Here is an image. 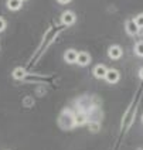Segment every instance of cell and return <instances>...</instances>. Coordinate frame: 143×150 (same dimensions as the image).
I'll use <instances>...</instances> for the list:
<instances>
[{"mask_svg":"<svg viewBox=\"0 0 143 150\" xmlns=\"http://www.w3.org/2000/svg\"><path fill=\"white\" fill-rule=\"evenodd\" d=\"M25 76V69L24 68H16L13 71V78L14 79H23Z\"/></svg>","mask_w":143,"mask_h":150,"instance_id":"obj_10","label":"cell"},{"mask_svg":"<svg viewBox=\"0 0 143 150\" xmlns=\"http://www.w3.org/2000/svg\"><path fill=\"white\" fill-rule=\"evenodd\" d=\"M74 123L78 126L86 123V115L85 113H76L75 116H74Z\"/></svg>","mask_w":143,"mask_h":150,"instance_id":"obj_9","label":"cell"},{"mask_svg":"<svg viewBox=\"0 0 143 150\" xmlns=\"http://www.w3.org/2000/svg\"><path fill=\"white\" fill-rule=\"evenodd\" d=\"M142 120H143V116H142Z\"/></svg>","mask_w":143,"mask_h":150,"instance_id":"obj_16","label":"cell"},{"mask_svg":"<svg viewBox=\"0 0 143 150\" xmlns=\"http://www.w3.org/2000/svg\"><path fill=\"white\" fill-rule=\"evenodd\" d=\"M135 23L137 24L139 28H143V14H139V16L135 18Z\"/></svg>","mask_w":143,"mask_h":150,"instance_id":"obj_12","label":"cell"},{"mask_svg":"<svg viewBox=\"0 0 143 150\" xmlns=\"http://www.w3.org/2000/svg\"><path fill=\"white\" fill-rule=\"evenodd\" d=\"M139 76H140V79H143V68H140V71H139Z\"/></svg>","mask_w":143,"mask_h":150,"instance_id":"obj_15","label":"cell"},{"mask_svg":"<svg viewBox=\"0 0 143 150\" xmlns=\"http://www.w3.org/2000/svg\"><path fill=\"white\" fill-rule=\"evenodd\" d=\"M69 1H71V0H58V3H61V4H67Z\"/></svg>","mask_w":143,"mask_h":150,"instance_id":"obj_14","label":"cell"},{"mask_svg":"<svg viewBox=\"0 0 143 150\" xmlns=\"http://www.w3.org/2000/svg\"><path fill=\"white\" fill-rule=\"evenodd\" d=\"M106 71H108V68L105 67V65H96V67L93 68V75H95V78L102 79V78H105Z\"/></svg>","mask_w":143,"mask_h":150,"instance_id":"obj_6","label":"cell"},{"mask_svg":"<svg viewBox=\"0 0 143 150\" xmlns=\"http://www.w3.org/2000/svg\"><path fill=\"white\" fill-rule=\"evenodd\" d=\"M21 4H23V0H7V7L13 11H17L21 8Z\"/></svg>","mask_w":143,"mask_h":150,"instance_id":"obj_8","label":"cell"},{"mask_svg":"<svg viewBox=\"0 0 143 150\" xmlns=\"http://www.w3.org/2000/svg\"><path fill=\"white\" fill-rule=\"evenodd\" d=\"M4 28H6V21H4V20L0 17V33H1Z\"/></svg>","mask_w":143,"mask_h":150,"instance_id":"obj_13","label":"cell"},{"mask_svg":"<svg viewBox=\"0 0 143 150\" xmlns=\"http://www.w3.org/2000/svg\"><path fill=\"white\" fill-rule=\"evenodd\" d=\"M119 78H120V75L116 69H108L106 74H105V79L109 83H116L119 81Z\"/></svg>","mask_w":143,"mask_h":150,"instance_id":"obj_2","label":"cell"},{"mask_svg":"<svg viewBox=\"0 0 143 150\" xmlns=\"http://www.w3.org/2000/svg\"><path fill=\"white\" fill-rule=\"evenodd\" d=\"M76 52L75 50H67V52L64 54V59L67 61L68 64H74L76 61Z\"/></svg>","mask_w":143,"mask_h":150,"instance_id":"obj_7","label":"cell"},{"mask_svg":"<svg viewBox=\"0 0 143 150\" xmlns=\"http://www.w3.org/2000/svg\"><path fill=\"white\" fill-rule=\"evenodd\" d=\"M61 21H62V24L65 25L74 24L75 23V14L72 11H64L62 16H61Z\"/></svg>","mask_w":143,"mask_h":150,"instance_id":"obj_3","label":"cell"},{"mask_svg":"<svg viewBox=\"0 0 143 150\" xmlns=\"http://www.w3.org/2000/svg\"><path fill=\"white\" fill-rule=\"evenodd\" d=\"M108 55L112 59H119L122 57V48L119 45H112L109 50H108Z\"/></svg>","mask_w":143,"mask_h":150,"instance_id":"obj_4","label":"cell"},{"mask_svg":"<svg viewBox=\"0 0 143 150\" xmlns=\"http://www.w3.org/2000/svg\"><path fill=\"white\" fill-rule=\"evenodd\" d=\"M135 52H136V55L143 57V41L137 42V44L135 45Z\"/></svg>","mask_w":143,"mask_h":150,"instance_id":"obj_11","label":"cell"},{"mask_svg":"<svg viewBox=\"0 0 143 150\" xmlns=\"http://www.w3.org/2000/svg\"><path fill=\"white\" fill-rule=\"evenodd\" d=\"M75 62H78V65H81V67H85V65H88L91 62V57H89L88 52H84V51L82 52H78Z\"/></svg>","mask_w":143,"mask_h":150,"instance_id":"obj_1","label":"cell"},{"mask_svg":"<svg viewBox=\"0 0 143 150\" xmlns=\"http://www.w3.org/2000/svg\"><path fill=\"white\" fill-rule=\"evenodd\" d=\"M139 27H137V24L135 23V20H129L126 23V31L127 34H130V35H136V34L139 33Z\"/></svg>","mask_w":143,"mask_h":150,"instance_id":"obj_5","label":"cell"}]
</instances>
